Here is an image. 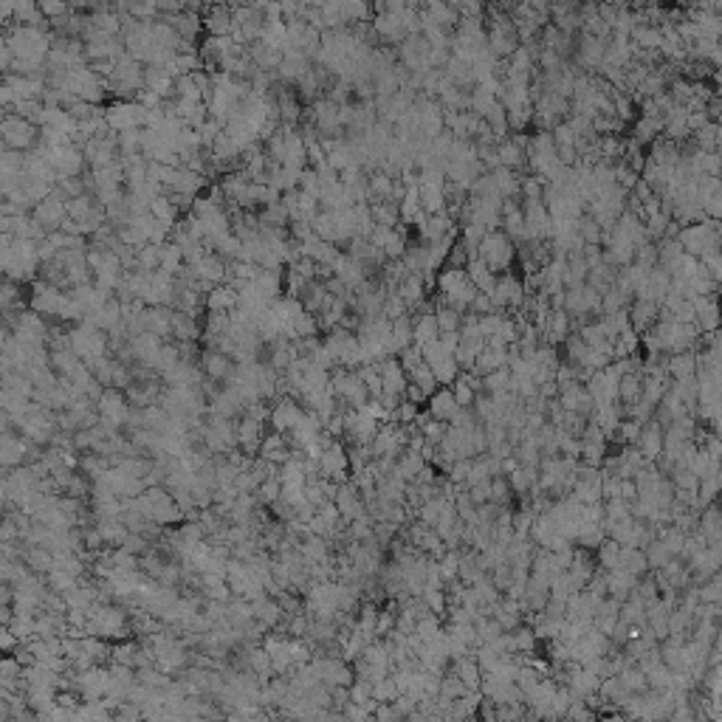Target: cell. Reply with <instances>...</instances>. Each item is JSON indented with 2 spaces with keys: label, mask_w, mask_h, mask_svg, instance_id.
<instances>
[{
  "label": "cell",
  "mask_w": 722,
  "mask_h": 722,
  "mask_svg": "<svg viewBox=\"0 0 722 722\" xmlns=\"http://www.w3.org/2000/svg\"><path fill=\"white\" fill-rule=\"evenodd\" d=\"M23 562L28 564L34 573L40 575H48L54 570V553L48 548H40V545H28L26 553H23Z\"/></svg>",
  "instance_id": "obj_7"
},
{
  "label": "cell",
  "mask_w": 722,
  "mask_h": 722,
  "mask_svg": "<svg viewBox=\"0 0 722 722\" xmlns=\"http://www.w3.org/2000/svg\"><path fill=\"white\" fill-rule=\"evenodd\" d=\"M412 415H415V409H412V403H401V406H398V418H401V420H409V418H412Z\"/></svg>",
  "instance_id": "obj_17"
},
{
  "label": "cell",
  "mask_w": 722,
  "mask_h": 722,
  "mask_svg": "<svg viewBox=\"0 0 722 722\" xmlns=\"http://www.w3.org/2000/svg\"><path fill=\"white\" fill-rule=\"evenodd\" d=\"M305 418V406L297 401V398H291V395H285V398H280V401L271 403V418H268V426L274 429V432H291V429H297L299 426V420Z\"/></svg>",
  "instance_id": "obj_1"
},
{
  "label": "cell",
  "mask_w": 722,
  "mask_h": 722,
  "mask_svg": "<svg viewBox=\"0 0 722 722\" xmlns=\"http://www.w3.org/2000/svg\"><path fill=\"white\" fill-rule=\"evenodd\" d=\"M341 711H344L347 720H370V717H373V711H367L364 706H359V703H353V700H350Z\"/></svg>",
  "instance_id": "obj_15"
},
{
  "label": "cell",
  "mask_w": 722,
  "mask_h": 722,
  "mask_svg": "<svg viewBox=\"0 0 722 722\" xmlns=\"http://www.w3.org/2000/svg\"><path fill=\"white\" fill-rule=\"evenodd\" d=\"M172 336H175L178 341H195L198 327H195V322L189 319V317L175 314V317H172Z\"/></svg>",
  "instance_id": "obj_11"
},
{
  "label": "cell",
  "mask_w": 722,
  "mask_h": 722,
  "mask_svg": "<svg viewBox=\"0 0 722 722\" xmlns=\"http://www.w3.org/2000/svg\"><path fill=\"white\" fill-rule=\"evenodd\" d=\"M251 604H254V618L262 621L268 630H277L285 621V610H282V604L274 595H262V598H257Z\"/></svg>",
  "instance_id": "obj_5"
},
{
  "label": "cell",
  "mask_w": 722,
  "mask_h": 722,
  "mask_svg": "<svg viewBox=\"0 0 722 722\" xmlns=\"http://www.w3.org/2000/svg\"><path fill=\"white\" fill-rule=\"evenodd\" d=\"M96 528L102 531V536H105V545H107V548H122V545H124V539L130 536L127 525H124L119 516H113V519H99V522H96Z\"/></svg>",
  "instance_id": "obj_6"
},
{
  "label": "cell",
  "mask_w": 722,
  "mask_h": 722,
  "mask_svg": "<svg viewBox=\"0 0 722 722\" xmlns=\"http://www.w3.org/2000/svg\"><path fill=\"white\" fill-rule=\"evenodd\" d=\"M378 370H381V378H384V390H390V393H406V378H403L401 373V364L398 361H378Z\"/></svg>",
  "instance_id": "obj_8"
},
{
  "label": "cell",
  "mask_w": 722,
  "mask_h": 722,
  "mask_svg": "<svg viewBox=\"0 0 722 722\" xmlns=\"http://www.w3.org/2000/svg\"><path fill=\"white\" fill-rule=\"evenodd\" d=\"M449 403H455V401H449L446 395L435 398V415H446V412H449Z\"/></svg>",
  "instance_id": "obj_16"
},
{
  "label": "cell",
  "mask_w": 722,
  "mask_h": 722,
  "mask_svg": "<svg viewBox=\"0 0 722 722\" xmlns=\"http://www.w3.org/2000/svg\"><path fill=\"white\" fill-rule=\"evenodd\" d=\"M395 624V615L390 610H378V624H376V635H390Z\"/></svg>",
  "instance_id": "obj_14"
},
{
  "label": "cell",
  "mask_w": 722,
  "mask_h": 722,
  "mask_svg": "<svg viewBox=\"0 0 722 722\" xmlns=\"http://www.w3.org/2000/svg\"><path fill=\"white\" fill-rule=\"evenodd\" d=\"M232 302H235L232 291H223V288H218V291L209 297V308H212V311H226Z\"/></svg>",
  "instance_id": "obj_13"
},
{
  "label": "cell",
  "mask_w": 722,
  "mask_h": 722,
  "mask_svg": "<svg viewBox=\"0 0 722 722\" xmlns=\"http://www.w3.org/2000/svg\"><path fill=\"white\" fill-rule=\"evenodd\" d=\"M3 390L31 398L34 395V381L28 376H23V373H3Z\"/></svg>",
  "instance_id": "obj_9"
},
{
  "label": "cell",
  "mask_w": 722,
  "mask_h": 722,
  "mask_svg": "<svg viewBox=\"0 0 722 722\" xmlns=\"http://www.w3.org/2000/svg\"><path fill=\"white\" fill-rule=\"evenodd\" d=\"M142 322H144V327H147L150 333H156L161 339L172 333V317H166V311H147V314L142 317Z\"/></svg>",
  "instance_id": "obj_10"
},
{
  "label": "cell",
  "mask_w": 722,
  "mask_h": 722,
  "mask_svg": "<svg viewBox=\"0 0 722 722\" xmlns=\"http://www.w3.org/2000/svg\"><path fill=\"white\" fill-rule=\"evenodd\" d=\"M96 409H99V415L113 418V420H119V423L124 426V423H127V418H130L133 403L127 401L124 390H119V387H105V393H102V395H99V401H96Z\"/></svg>",
  "instance_id": "obj_3"
},
{
  "label": "cell",
  "mask_w": 722,
  "mask_h": 722,
  "mask_svg": "<svg viewBox=\"0 0 722 722\" xmlns=\"http://www.w3.org/2000/svg\"><path fill=\"white\" fill-rule=\"evenodd\" d=\"M235 367H238L235 356H229V353H223V350L206 347V350L201 353V370H203V376L212 378V381H223V384H226V381L235 376Z\"/></svg>",
  "instance_id": "obj_2"
},
{
  "label": "cell",
  "mask_w": 722,
  "mask_h": 722,
  "mask_svg": "<svg viewBox=\"0 0 722 722\" xmlns=\"http://www.w3.org/2000/svg\"><path fill=\"white\" fill-rule=\"evenodd\" d=\"M139 717H144V711L133 700H124V703H119L113 708V720H139Z\"/></svg>",
  "instance_id": "obj_12"
},
{
  "label": "cell",
  "mask_w": 722,
  "mask_h": 722,
  "mask_svg": "<svg viewBox=\"0 0 722 722\" xmlns=\"http://www.w3.org/2000/svg\"><path fill=\"white\" fill-rule=\"evenodd\" d=\"M28 446H31V440L23 437L20 432H3V440H0V463H3V469L23 466L26 455H28Z\"/></svg>",
  "instance_id": "obj_4"
}]
</instances>
